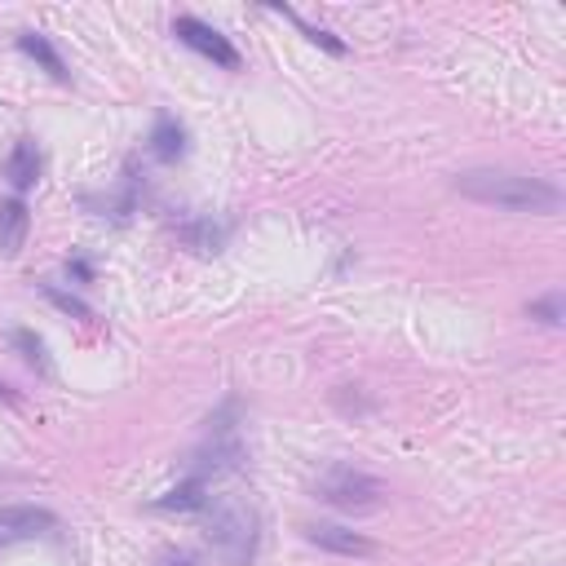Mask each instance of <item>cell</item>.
<instances>
[{
    "mask_svg": "<svg viewBox=\"0 0 566 566\" xmlns=\"http://www.w3.org/2000/svg\"><path fill=\"white\" fill-rule=\"evenodd\" d=\"M159 566H199L190 553H168V557H159Z\"/></svg>",
    "mask_w": 566,
    "mask_h": 566,
    "instance_id": "cell-17",
    "label": "cell"
},
{
    "mask_svg": "<svg viewBox=\"0 0 566 566\" xmlns=\"http://www.w3.org/2000/svg\"><path fill=\"white\" fill-rule=\"evenodd\" d=\"M203 509H212V517H208V539H212V548L221 553V562H226V566L252 562V553H256V513H252L248 504H234V500L203 504Z\"/></svg>",
    "mask_w": 566,
    "mask_h": 566,
    "instance_id": "cell-2",
    "label": "cell"
},
{
    "mask_svg": "<svg viewBox=\"0 0 566 566\" xmlns=\"http://www.w3.org/2000/svg\"><path fill=\"white\" fill-rule=\"evenodd\" d=\"M181 234L199 248V252H217V243L226 239V226H212V221H199V226H181Z\"/></svg>",
    "mask_w": 566,
    "mask_h": 566,
    "instance_id": "cell-12",
    "label": "cell"
},
{
    "mask_svg": "<svg viewBox=\"0 0 566 566\" xmlns=\"http://www.w3.org/2000/svg\"><path fill=\"white\" fill-rule=\"evenodd\" d=\"M305 539L318 544V548H327V553H345V557H367V553H376V544H371L367 535H358V531H349V526H336V522H310V526H305Z\"/></svg>",
    "mask_w": 566,
    "mask_h": 566,
    "instance_id": "cell-6",
    "label": "cell"
},
{
    "mask_svg": "<svg viewBox=\"0 0 566 566\" xmlns=\"http://www.w3.org/2000/svg\"><path fill=\"white\" fill-rule=\"evenodd\" d=\"M464 199L504 208V212H557L562 208V190L535 172H517V168H464L451 181Z\"/></svg>",
    "mask_w": 566,
    "mask_h": 566,
    "instance_id": "cell-1",
    "label": "cell"
},
{
    "mask_svg": "<svg viewBox=\"0 0 566 566\" xmlns=\"http://www.w3.org/2000/svg\"><path fill=\"white\" fill-rule=\"evenodd\" d=\"M53 526H57V517L49 509H40V504H9V509H0V548L35 539V535H49Z\"/></svg>",
    "mask_w": 566,
    "mask_h": 566,
    "instance_id": "cell-5",
    "label": "cell"
},
{
    "mask_svg": "<svg viewBox=\"0 0 566 566\" xmlns=\"http://www.w3.org/2000/svg\"><path fill=\"white\" fill-rule=\"evenodd\" d=\"M18 49H22L27 57H35V62H40V66H44L53 80H66V62L57 57V49H53V44H49L40 31H22V35H18Z\"/></svg>",
    "mask_w": 566,
    "mask_h": 566,
    "instance_id": "cell-10",
    "label": "cell"
},
{
    "mask_svg": "<svg viewBox=\"0 0 566 566\" xmlns=\"http://www.w3.org/2000/svg\"><path fill=\"white\" fill-rule=\"evenodd\" d=\"M27 239V203L22 199H4L0 203V248L13 256Z\"/></svg>",
    "mask_w": 566,
    "mask_h": 566,
    "instance_id": "cell-8",
    "label": "cell"
},
{
    "mask_svg": "<svg viewBox=\"0 0 566 566\" xmlns=\"http://www.w3.org/2000/svg\"><path fill=\"white\" fill-rule=\"evenodd\" d=\"M283 13H287V18H292V22L301 27V35H305V40H314L318 49H327V53H345V44H340V40H336L332 31H323V27H314V22H305V18H301V13H292V9H283Z\"/></svg>",
    "mask_w": 566,
    "mask_h": 566,
    "instance_id": "cell-13",
    "label": "cell"
},
{
    "mask_svg": "<svg viewBox=\"0 0 566 566\" xmlns=\"http://www.w3.org/2000/svg\"><path fill=\"white\" fill-rule=\"evenodd\" d=\"M150 150L172 164L177 155H186V128H181L172 115H159V119H155V133H150Z\"/></svg>",
    "mask_w": 566,
    "mask_h": 566,
    "instance_id": "cell-9",
    "label": "cell"
},
{
    "mask_svg": "<svg viewBox=\"0 0 566 566\" xmlns=\"http://www.w3.org/2000/svg\"><path fill=\"white\" fill-rule=\"evenodd\" d=\"M526 314H531V318H539V323H548V327H557V323H562V292H548V296L531 301V305H526Z\"/></svg>",
    "mask_w": 566,
    "mask_h": 566,
    "instance_id": "cell-14",
    "label": "cell"
},
{
    "mask_svg": "<svg viewBox=\"0 0 566 566\" xmlns=\"http://www.w3.org/2000/svg\"><path fill=\"white\" fill-rule=\"evenodd\" d=\"M208 504V482L199 478V473H190L186 482H177L164 500H159V509H203Z\"/></svg>",
    "mask_w": 566,
    "mask_h": 566,
    "instance_id": "cell-11",
    "label": "cell"
},
{
    "mask_svg": "<svg viewBox=\"0 0 566 566\" xmlns=\"http://www.w3.org/2000/svg\"><path fill=\"white\" fill-rule=\"evenodd\" d=\"M13 345L22 349V358H27V363L44 367V345H40V336H31V332H13Z\"/></svg>",
    "mask_w": 566,
    "mask_h": 566,
    "instance_id": "cell-15",
    "label": "cell"
},
{
    "mask_svg": "<svg viewBox=\"0 0 566 566\" xmlns=\"http://www.w3.org/2000/svg\"><path fill=\"white\" fill-rule=\"evenodd\" d=\"M314 495L323 500V504H332V509H371V504H380V495H385V486L371 478V473H363V469H354V464H332L318 482H314Z\"/></svg>",
    "mask_w": 566,
    "mask_h": 566,
    "instance_id": "cell-3",
    "label": "cell"
},
{
    "mask_svg": "<svg viewBox=\"0 0 566 566\" xmlns=\"http://www.w3.org/2000/svg\"><path fill=\"white\" fill-rule=\"evenodd\" d=\"M4 177L18 186V190H27L35 177H40V150H35V142H18L13 150H9V159H4Z\"/></svg>",
    "mask_w": 566,
    "mask_h": 566,
    "instance_id": "cell-7",
    "label": "cell"
},
{
    "mask_svg": "<svg viewBox=\"0 0 566 566\" xmlns=\"http://www.w3.org/2000/svg\"><path fill=\"white\" fill-rule=\"evenodd\" d=\"M44 292H49V301H57L62 310H71V314H80V318H93L84 301H75V296H66V292H57V287H44Z\"/></svg>",
    "mask_w": 566,
    "mask_h": 566,
    "instance_id": "cell-16",
    "label": "cell"
},
{
    "mask_svg": "<svg viewBox=\"0 0 566 566\" xmlns=\"http://www.w3.org/2000/svg\"><path fill=\"white\" fill-rule=\"evenodd\" d=\"M172 35H177L186 49L203 53L208 62H217V66H226V71H239V49H234L217 27H208V22L190 18V13H181V18H172Z\"/></svg>",
    "mask_w": 566,
    "mask_h": 566,
    "instance_id": "cell-4",
    "label": "cell"
}]
</instances>
